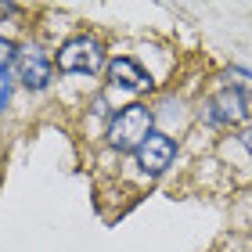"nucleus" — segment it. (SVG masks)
<instances>
[{
    "mask_svg": "<svg viewBox=\"0 0 252 252\" xmlns=\"http://www.w3.org/2000/svg\"><path fill=\"white\" fill-rule=\"evenodd\" d=\"M249 116V97L242 87H223L202 105V119L209 126H234Z\"/></svg>",
    "mask_w": 252,
    "mask_h": 252,
    "instance_id": "obj_4",
    "label": "nucleus"
},
{
    "mask_svg": "<svg viewBox=\"0 0 252 252\" xmlns=\"http://www.w3.org/2000/svg\"><path fill=\"white\" fill-rule=\"evenodd\" d=\"M152 133L155 130H152V112H148V105H126L108 123V144L116 148V152H137Z\"/></svg>",
    "mask_w": 252,
    "mask_h": 252,
    "instance_id": "obj_1",
    "label": "nucleus"
},
{
    "mask_svg": "<svg viewBox=\"0 0 252 252\" xmlns=\"http://www.w3.org/2000/svg\"><path fill=\"white\" fill-rule=\"evenodd\" d=\"M54 65H58L65 76H94L97 68L105 65V47H101L97 36H72L58 47Z\"/></svg>",
    "mask_w": 252,
    "mask_h": 252,
    "instance_id": "obj_2",
    "label": "nucleus"
},
{
    "mask_svg": "<svg viewBox=\"0 0 252 252\" xmlns=\"http://www.w3.org/2000/svg\"><path fill=\"white\" fill-rule=\"evenodd\" d=\"M173 158H177V144L169 141L166 133H152L141 148H137V166H141L148 177L166 173V169L173 166Z\"/></svg>",
    "mask_w": 252,
    "mask_h": 252,
    "instance_id": "obj_5",
    "label": "nucleus"
},
{
    "mask_svg": "<svg viewBox=\"0 0 252 252\" xmlns=\"http://www.w3.org/2000/svg\"><path fill=\"white\" fill-rule=\"evenodd\" d=\"M238 141H242L245 152H252V126H249V130H242V137H238Z\"/></svg>",
    "mask_w": 252,
    "mask_h": 252,
    "instance_id": "obj_9",
    "label": "nucleus"
},
{
    "mask_svg": "<svg viewBox=\"0 0 252 252\" xmlns=\"http://www.w3.org/2000/svg\"><path fill=\"white\" fill-rule=\"evenodd\" d=\"M7 101H11V76H7V68L0 65V112L7 108Z\"/></svg>",
    "mask_w": 252,
    "mask_h": 252,
    "instance_id": "obj_7",
    "label": "nucleus"
},
{
    "mask_svg": "<svg viewBox=\"0 0 252 252\" xmlns=\"http://www.w3.org/2000/svg\"><path fill=\"white\" fill-rule=\"evenodd\" d=\"M11 62H15L18 83L29 87V90H43V87L51 83V76H54V65H51L47 54H43L40 43H18Z\"/></svg>",
    "mask_w": 252,
    "mask_h": 252,
    "instance_id": "obj_3",
    "label": "nucleus"
},
{
    "mask_svg": "<svg viewBox=\"0 0 252 252\" xmlns=\"http://www.w3.org/2000/svg\"><path fill=\"white\" fill-rule=\"evenodd\" d=\"M105 68H108V83L112 87H126V90H148V87H152V76L141 68V62L126 58V54L112 58Z\"/></svg>",
    "mask_w": 252,
    "mask_h": 252,
    "instance_id": "obj_6",
    "label": "nucleus"
},
{
    "mask_svg": "<svg viewBox=\"0 0 252 252\" xmlns=\"http://www.w3.org/2000/svg\"><path fill=\"white\" fill-rule=\"evenodd\" d=\"M4 58H15V43L0 36V65H4Z\"/></svg>",
    "mask_w": 252,
    "mask_h": 252,
    "instance_id": "obj_8",
    "label": "nucleus"
}]
</instances>
